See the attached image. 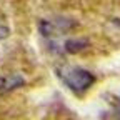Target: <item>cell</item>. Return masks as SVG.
<instances>
[{
	"label": "cell",
	"instance_id": "1",
	"mask_svg": "<svg viewBox=\"0 0 120 120\" xmlns=\"http://www.w3.org/2000/svg\"><path fill=\"white\" fill-rule=\"evenodd\" d=\"M60 80H62L73 94H85L87 90L94 85L95 77L88 70L82 68V67H72V65H64L57 70Z\"/></svg>",
	"mask_w": 120,
	"mask_h": 120
},
{
	"label": "cell",
	"instance_id": "2",
	"mask_svg": "<svg viewBox=\"0 0 120 120\" xmlns=\"http://www.w3.org/2000/svg\"><path fill=\"white\" fill-rule=\"evenodd\" d=\"M8 32H10V30H8V23L5 22L4 15L0 13V40H2V38H5V37L8 35Z\"/></svg>",
	"mask_w": 120,
	"mask_h": 120
}]
</instances>
